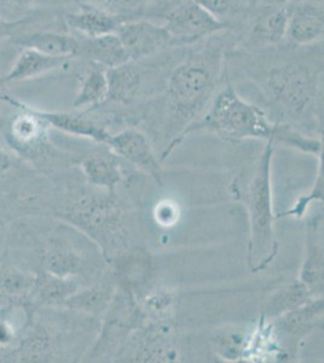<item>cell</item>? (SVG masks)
<instances>
[{"label": "cell", "mask_w": 324, "mask_h": 363, "mask_svg": "<svg viewBox=\"0 0 324 363\" xmlns=\"http://www.w3.org/2000/svg\"><path fill=\"white\" fill-rule=\"evenodd\" d=\"M197 131L216 133L226 140H263L316 157L323 152L320 138L304 135L291 125L272 121L262 108L242 99L231 85L219 91L203 116L185 128L177 140V147Z\"/></svg>", "instance_id": "6da1fadb"}, {"label": "cell", "mask_w": 324, "mask_h": 363, "mask_svg": "<svg viewBox=\"0 0 324 363\" xmlns=\"http://www.w3.org/2000/svg\"><path fill=\"white\" fill-rule=\"evenodd\" d=\"M222 56L218 51H202L172 70L167 79V107L171 126L169 145L161 154L164 161L177 147V140L205 109L213 95L220 75Z\"/></svg>", "instance_id": "7a4b0ae2"}, {"label": "cell", "mask_w": 324, "mask_h": 363, "mask_svg": "<svg viewBox=\"0 0 324 363\" xmlns=\"http://www.w3.org/2000/svg\"><path fill=\"white\" fill-rule=\"evenodd\" d=\"M94 188L80 190L68 199L58 216L62 222L74 227L94 241L106 262L111 264L132 250L125 211L116 193Z\"/></svg>", "instance_id": "3957f363"}, {"label": "cell", "mask_w": 324, "mask_h": 363, "mask_svg": "<svg viewBox=\"0 0 324 363\" xmlns=\"http://www.w3.org/2000/svg\"><path fill=\"white\" fill-rule=\"evenodd\" d=\"M274 143L267 142L259 157L255 177L247 193V208L250 217L248 265L253 272H263L279 253L276 240L275 210L271 184V162L274 157Z\"/></svg>", "instance_id": "277c9868"}, {"label": "cell", "mask_w": 324, "mask_h": 363, "mask_svg": "<svg viewBox=\"0 0 324 363\" xmlns=\"http://www.w3.org/2000/svg\"><path fill=\"white\" fill-rule=\"evenodd\" d=\"M35 253L39 270L75 279L84 285H87V280L99 279L102 269L101 259H104L94 241L65 222L49 231Z\"/></svg>", "instance_id": "5b68a950"}, {"label": "cell", "mask_w": 324, "mask_h": 363, "mask_svg": "<svg viewBox=\"0 0 324 363\" xmlns=\"http://www.w3.org/2000/svg\"><path fill=\"white\" fill-rule=\"evenodd\" d=\"M147 321L133 294L118 286L111 304L102 315L99 335L82 357L85 362L115 361L128 337Z\"/></svg>", "instance_id": "8992f818"}, {"label": "cell", "mask_w": 324, "mask_h": 363, "mask_svg": "<svg viewBox=\"0 0 324 363\" xmlns=\"http://www.w3.org/2000/svg\"><path fill=\"white\" fill-rule=\"evenodd\" d=\"M179 342L173 321H147L123 344L115 362H177Z\"/></svg>", "instance_id": "52a82bcc"}, {"label": "cell", "mask_w": 324, "mask_h": 363, "mask_svg": "<svg viewBox=\"0 0 324 363\" xmlns=\"http://www.w3.org/2000/svg\"><path fill=\"white\" fill-rule=\"evenodd\" d=\"M323 296L313 297L303 306L269 320L279 351L286 354V357H296L301 342L323 326Z\"/></svg>", "instance_id": "ba28073f"}, {"label": "cell", "mask_w": 324, "mask_h": 363, "mask_svg": "<svg viewBox=\"0 0 324 363\" xmlns=\"http://www.w3.org/2000/svg\"><path fill=\"white\" fill-rule=\"evenodd\" d=\"M271 99L291 116H312L316 99V84L308 70L298 66L276 68L267 79Z\"/></svg>", "instance_id": "9c48e42d"}, {"label": "cell", "mask_w": 324, "mask_h": 363, "mask_svg": "<svg viewBox=\"0 0 324 363\" xmlns=\"http://www.w3.org/2000/svg\"><path fill=\"white\" fill-rule=\"evenodd\" d=\"M169 45H190L226 28V22L206 10L195 0H184L166 16Z\"/></svg>", "instance_id": "30bf717a"}, {"label": "cell", "mask_w": 324, "mask_h": 363, "mask_svg": "<svg viewBox=\"0 0 324 363\" xmlns=\"http://www.w3.org/2000/svg\"><path fill=\"white\" fill-rule=\"evenodd\" d=\"M1 99L17 113L10 119L6 140L10 148L21 155L39 153L48 143L50 125L41 119L34 108L11 95H3Z\"/></svg>", "instance_id": "8fae6325"}, {"label": "cell", "mask_w": 324, "mask_h": 363, "mask_svg": "<svg viewBox=\"0 0 324 363\" xmlns=\"http://www.w3.org/2000/svg\"><path fill=\"white\" fill-rule=\"evenodd\" d=\"M106 145L120 159L128 161L162 186L164 174L160 157H157L148 137L140 130L128 128L114 135L111 133Z\"/></svg>", "instance_id": "7c38bea8"}, {"label": "cell", "mask_w": 324, "mask_h": 363, "mask_svg": "<svg viewBox=\"0 0 324 363\" xmlns=\"http://www.w3.org/2000/svg\"><path fill=\"white\" fill-rule=\"evenodd\" d=\"M298 280L313 297H322L324 289L323 215L308 219L305 233V255Z\"/></svg>", "instance_id": "4fadbf2b"}, {"label": "cell", "mask_w": 324, "mask_h": 363, "mask_svg": "<svg viewBox=\"0 0 324 363\" xmlns=\"http://www.w3.org/2000/svg\"><path fill=\"white\" fill-rule=\"evenodd\" d=\"M116 34L131 62L152 56L169 45V34L164 26L152 22L123 21Z\"/></svg>", "instance_id": "5bb4252c"}, {"label": "cell", "mask_w": 324, "mask_h": 363, "mask_svg": "<svg viewBox=\"0 0 324 363\" xmlns=\"http://www.w3.org/2000/svg\"><path fill=\"white\" fill-rule=\"evenodd\" d=\"M118 284L113 272L84 285L72 294L62 308L87 316H101L106 313L114 297Z\"/></svg>", "instance_id": "9a60e30c"}, {"label": "cell", "mask_w": 324, "mask_h": 363, "mask_svg": "<svg viewBox=\"0 0 324 363\" xmlns=\"http://www.w3.org/2000/svg\"><path fill=\"white\" fill-rule=\"evenodd\" d=\"M34 112L41 119L45 120L50 128H56L70 136L89 138L102 145H107L111 136V131H108L99 121L90 116H84L82 113L49 112L37 108H34Z\"/></svg>", "instance_id": "2e32d148"}, {"label": "cell", "mask_w": 324, "mask_h": 363, "mask_svg": "<svg viewBox=\"0 0 324 363\" xmlns=\"http://www.w3.org/2000/svg\"><path fill=\"white\" fill-rule=\"evenodd\" d=\"M65 21L68 28L84 37L96 38L116 33L123 20L99 5L80 4L77 11L67 15Z\"/></svg>", "instance_id": "e0dca14e"}, {"label": "cell", "mask_w": 324, "mask_h": 363, "mask_svg": "<svg viewBox=\"0 0 324 363\" xmlns=\"http://www.w3.org/2000/svg\"><path fill=\"white\" fill-rule=\"evenodd\" d=\"M72 57H54L35 50L22 49L8 73L0 79L4 84H15L37 79L54 70L66 67Z\"/></svg>", "instance_id": "ac0fdd59"}, {"label": "cell", "mask_w": 324, "mask_h": 363, "mask_svg": "<svg viewBox=\"0 0 324 363\" xmlns=\"http://www.w3.org/2000/svg\"><path fill=\"white\" fill-rule=\"evenodd\" d=\"M323 8L308 0L291 11L286 34L298 45H308L323 37Z\"/></svg>", "instance_id": "d6986e66"}, {"label": "cell", "mask_w": 324, "mask_h": 363, "mask_svg": "<svg viewBox=\"0 0 324 363\" xmlns=\"http://www.w3.org/2000/svg\"><path fill=\"white\" fill-rule=\"evenodd\" d=\"M11 42L21 49L35 50L38 52L54 57H75L78 56V42L73 35L55 30L26 32L11 38Z\"/></svg>", "instance_id": "ffe728a7"}, {"label": "cell", "mask_w": 324, "mask_h": 363, "mask_svg": "<svg viewBox=\"0 0 324 363\" xmlns=\"http://www.w3.org/2000/svg\"><path fill=\"white\" fill-rule=\"evenodd\" d=\"M57 342L49 327L32 322L16 347L21 362H51L57 359Z\"/></svg>", "instance_id": "44dd1931"}, {"label": "cell", "mask_w": 324, "mask_h": 363, "mask_svg": "<svg viewBox=\"0 0 324 363\" xmlns=\"http://www.w3.org/2000/svg\"><path fill=\"white\" fill-rule=\"evenodd\" d=\"M82 174L91 186L116 193V188L123 181V171L120 157L113 152L108 154H91L80 164Z\"/></svg>", "instance_id": "7402d4cb"}, {"label": "cell", "mask_w": 324, "mask_h": 363, "mask_svg": "<svg viewBox=\"0 0 324 363\" xmlns=\"http://www.w3.org/2000/svg\"><path fill=\"white\" fill-rule=\"evenodd\" d=\"M82 282L75 279L57 277L45 270L35 272V282L29 299L39 306L62 308L65 301L74 294Z\"/></svg>", "instance_id": "603a6c76"}, {"label": "cell", "mask_w": 324, "mask_h": 363, "mask_svg": "<svg viewBox=\"0 0 324 363\" xmlns=\"http://www.w3.org/2000/svg\"><path fill=\"white\" fill-rule=\"evenodd\" d=\"M33 314L23 301H10L0 306V351L16 350Z\"/></svg>", "instance_id": "cb8c5ba5"}, {"label": "cell", "mask_w": 324, "mask_h": 363, "mask_svg": "<svg viewBox=\"0 0 324 363\" xmlns=\"http://www.w3.org/2000/svg\"><path fill=\"white\" fill-rule=\"evenodd\" d=\"M78 55L107 69L131 62L116 33L86 38L80 43Z\"/></svg>", "instance_id": "d4e9b609"}, {"label": "cell", "mask_w": 324, "mask_h": 363, "mask_svg": "<svg viewBox=\"0 0 324 363\" xmlns=\"http://www.w3.org/2000/svg\"><path fill=\"white\" fill-rule=\"evenodd\" d=\"M108 79V99L118 104H128L138 95L142 75L132 62L106 69Z\"/></svg>", "instance_id": "484cf974"}, {"label": "cell", "mask_w": 324, "mask_h": 363, "mask_svg": "<svg viewBox=\"0 0 324 363\" xmlns=\"http://www.w3.org/2000/svg\"><path fill=\"white\" fill-rule=\"evenodd\" d=\"M311 298H313V296L310 294L306 286L296 279L276 289L275 292L267 298V301L264 303L262 316L267 320H272L279 315L303 306Z\"/></svg>", "instance_id": "4316f807"}, {"label": "cell", "mask_w": 324, "mask_h": 363, "mask_svg": "<svg viewBox=\"0 0 324 363\" xmlns=\"http://www.w3.org/2000/svg\"><path fill=\"white\" fill-rule=\"evenodd\" d=\"M35 282V272H27L15 265L0 269V297L8 301L29 299Z\"/></svg>", "instance_id": "83f0119b"}, {"label": "cell", "mask_w": 324, "mask_h": 363, "mask_svg": "<svg viewBox=\"0 0 324 363\" xmlns=\"http://www.w3.org/2000/svg\"><path fill=\"white\" fill-rule=\"evenodd\" d=\"M291 11L287 6L271 9L259 17L252 30V40L260 44H276L287 33Z\"/></svg>", "instance_id": "f1b7e54d"}, {"label": "cell", "mask_w": 324, "mask_h": 363, "mask_svg": "<svg viewBox=\"0 0 324 363\" xmlns=\"http://www.w3.org/2000/svg\"><path fill=\"white\" fill-rule=\"evenodd\" d=\"M107 72L102 68H94L87 72L85 77L82 79L79 92L73 102V107L75 109L97 108L107 102Z\"/></svg>", "instance_id": "f546056e"}, {"label": "cell", "mask_w": 324, "mask_h": 363, "mask_svg": "<svg viewBox=\"0 0 324 363\" xmlns=\"http://www.w3.org/2000/svg\"><path fill=\"white\" fill-rule=\"evenodd\" d=\"M137 301L149 321H172L176 299L174 294L169 289L152 286L140 297L137 298Z\"/></svg>", "instance_id": "4dcf8cb0"}, {"label": "cell", "mask_w": 324, "mask_h": 363, "mask_svg": "<svg viewBox=\"0 0 324 363\" xmlns=\"http://www.w3.org/2000/svg\"><path fill=\"white\" fill-rule=\"evenodd\" d=\"M318 157V169H317L316 179L313 183V188L311 191L306 195L300 196L294 206L291 207L289 210L284 211L282 213L276 215V218H287V217H293V218H303L306 212H308V207L312 203L318 201V203H323V186H324V177H323V162H322V154Z\"/></svg>", "instance_id": "1f68e13d"}, {"label": "cell", "mask_w": 324, "mask_h": 363, "mask_svg": "<svg viewBox=\"0 0 324 363\" xmlns=\"http://www.w3.org/2000/svg\"><path fill=\"white\" fill-rule=\"evenodd\" d=\"M213 340L216 342L214 350L217 351L223 359L231 361H238V359L243 357L248 344V337L238 332H225L217 335Z\"/></svg>", "instance_id": "d6a6232c"}, {"label": "cell", "mask_w": 324, "mask_h": 363, "mask_svg": "<svg viewBox=\"0 0 324 363\" xmlns=\"http://www.w3.org/2000/svg\"><path fill=\"white\" fill-rule=\"evenodd\" d=\"M219 20H224L234 11L238 0H195Z\"/></svg>", "instance_id": "836d02e7"}, {"label": "cell", "mask_w": 324, "mask_h": 363, "mask_svg": "<svg viewBox=\"0 0 324 363\" xmlns=\"http://www.w3.org/2000/svg\"><path fill=\"white\" fill-rule=\"evenodd\" d=\"M145 0H99V6L108 11L119 15V13H131L143 5Z\"/></svg>", "instance_id": "e575fe53"}, {"label": "cell", "mask_w": 324, "mask_h": 363, "mask_svg": "<svg viewBox=\"0 0 324 363\" xmlns=\"http://www.w3.org/2000/svg\"><path fill=\"white\" fill-rule=\"evenodd\" d=\"M30 21L29 18H16L10 20L0 15V42H3L8 38H13L21 33L20 28L22 26L27 25Z\"/></svg>", "instance_id": "d590c367"}, {"label": "cell", "mask_w": 324, "mask_h": 363, "mask_svg": "<svg viewBox=\"0 0 324 363\" xmlns=\"http://www.w3.org/2000/svg\"><path fill=\"white\" fill-rule=\"evenodd\" d=\"M16 157L13 154V149L5 145L0 140V178H4L15 167Z\"/></svg>", "instance_id": "8d00e7d4"}, {"label": "cell", "mask_w": 324, "mask_h": 363, "mask_svg": "<svg viewBox=\"0 0 324 363\" xmlns=\"http://www.w3.org/2000/svg\"><path fill=\"white\" fill-rule=\"evenodd\" d=\"M38 0H0V8L15 13H25L35 6Z\"/></svg>", "instance_id": "74e56055"}, {"label": "cell", "mask_w": 324, "mask_h": 363, "mask_svg": "<svg viewBox=\"0 0 324 363\" xmlns=\"http://www.w3.org/2000/svg\"><path fill=\"white\" fill-rule=\"evenodd\" d=\"M3 245H4V236H3L1 231H0V251H1V248H3Z\"/></svg>", "instance_id": "f35d334b"}, {"label": "cell", "mask_w": 324, "mask_h": 363, "mask_svg": "<svg viewBox=\"0 0 324 363\" xmlns=\"http://www.w3.org/2000/svg\"><path fill=\"white\" fill-rule=\"evenodd\" d=\"M259 1H260V0H248V3H250V5H257Z\"/></svg>", "instance_id": "ab89813d"}]
</instances>
